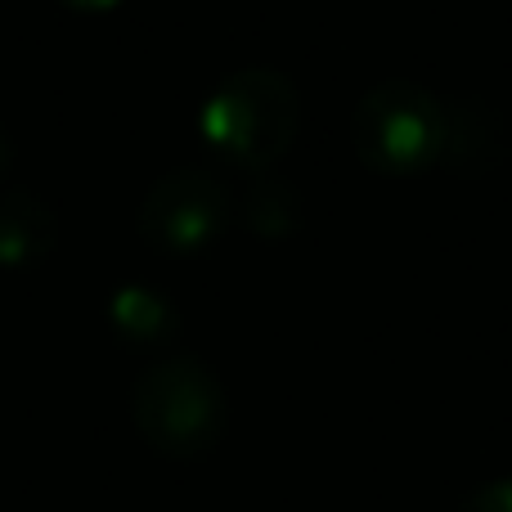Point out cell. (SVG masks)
<instances>
[{
    "instance_id": "obj_4",
    "label": "cell",
    "mask_w": 512,
    "mask_h": 512,
    "mask_svg": "<svg viewBox=\"0 0 512 512\" xmlns=\"http://www.w3.org/2000/svg\"><path fill=\"white\" fill-rule=\"evenodd\" d=\"M234 198L221 176L203 167L167 171L140 203V239L167 256H194L230 225Z\"/></svg>"
},
{
    "instance_id": "obj_3",
    "label": "cell",
    "mask_w": 512,
    "mask_h": 512,
    "mask_svg": "<svg viewBox=\"0 0 512 512\" xmlns=\"http://www.w3.org/2000/svg\"><path fill=\"white\" fill-rule=\"evenodd\" d=\"M351 140L355 158L364 171L387 180L423 176V171L441 167L445 149V99L432 95L418 81H382V86L364 90L351 117Z\"/></svg>"
},
{
    "instance_id": "obj_7",
    "label": "cell",
    "mask_w": 512,
    "mask_h": 512,
    "mask_svg": "<svg viewBox=\"0 0 512 512\" xmlns=\"http://www.w3.org/2000/svg\"><path fill=\"white\" fill-rule=\"evenodd\" d=\"M108 324L131 346H162L180 333V310L171 306L158 288L122 283V288L108 297Z\"/></svg>"
},
{
    "instance_id": "obj_9",
    "label": "cell",
    "mask_w": 512,
    "mask_h": 512,
    "mask_svg": "<svg viewBox=\"0 0 512 512\" xmlns=\"http://www.w3.org/2000/svg\"><path fill=\"white\" fill-rule=\"evenodd\" d=\"M459 512H512V477H495L463 499Z\"/></svg>"
},
{
    "instance_id": "obj_11",
    "label": "cell",
    "mask_w": 512,
    "mask_h": 512,
    "mask_svg": "<svg viewBox=\"0 0 512 512\" xmlns=\"http://www.w3.org/2000/svg\"><path fill=\"white\" fill-rule=\"evenodd\" d=\"M9 167H14V140H9V131L0 126V176H5Z\"/></svg>"
},
{
    "instance_id": "obj_8",
    "label": "cell",
    "mask_w": 512,
    "mask_h": 512,
    "mask_svg": "<svg viewBox=\"0 0 512 512\" xmlns=\"http://www.w3.org/2000/svg\"><path fill=\"white\" fill-rule=\"evenodd\" d=\"M243 221L252 225L256 234H265V239H283V234H292L301 225V198L292 185H283V180H274L270 171H261L248 194V203H243Z\"/></svg>"
},
{
    "instance_id": "obj_6",
    "label": "cell",
    "mask_w": 512,
    "mask_h": 512,
    "mask_svg": "<svg viewBox=\"0 0 512 512\" xmlns=\"http://www.w3.org/2000/svg\"><path fill=\"white\" fill-rule=\"evenodd\" d=\"M59 243V216L45 198L14 189L0 198V265L5 270H32Z\"/></svg>"
},
{
    "instance_id": "obj_1",
    "label": "cell",
    "mask_w": 512,
    "mask_h": 512,
    "mask_svg": "<svg viewBox=\"0 0 512 512\" xmlns=\"http://www.w3.org/2000/svg\"><path fill=\"white\" fill-rule=\"evenodd\" d=\"M198 126H203V140L230 167L261 176L297 140L301 126L297 86L274 68H243L207 95Z\"/></svg>"
},
{
    "instance_id": "obj_2",
    "label": "cell",
    "mask_w": 512,
    "mask_h": 512,
    "mask_svg": "<svg viewBox=\"0 0 512 512\" xmlns=\"http://www.w3.org/2000/svg\"><path fill=\"white\" fill-rule=\"evenodd\" d=\"M131 418L162 459H203L221 445L230 405L221 378L203 360L167 355L140 373L131 391Z\"/></svg>"
},
{
    "instance_id": "obj_10",
    "label": "cell",
    "mask_w": 512,
    "mask_h": 512,
    "mask_svg": "<svg viewBox=\"0 0 512 512\" xmlns=\"http://www.w3.org/2000/svg\"><path fill=\"white\" fill-rule=\"evenodd\" d=\"M63 9H77V14H108V9H117L122 0H59Z\"/></svg>"
},
{
    "instance_id": "obj_5",
    "label": "cell",
    "mask_w": 512,
    "mask_h": 512,
    "mask_svg": "<svg viewBox=\"0 0 512 512\" xmlns=\"http://www.w3.org/2000/svg\"><path fill=\"white\" fill-rule=\"evenodd\" d=\"M504 126H499L495 108L477 104V99H454L445 104V149L441 167L459 171V176H486L504 162Z\"/></svg>"
}]
</instances>
